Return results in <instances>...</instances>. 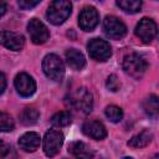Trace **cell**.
<instances>
[{
  "label": "cell",
  "instance_id": "4dcf8cb0",
  "mask_svg": "<svg viewBox=\"0 0 159 159\" xmlns=\"http://www.w3.org/2000/svg\"><path fill=\"white\" fill-rule=\"evenodd\" d=\"M158 37H159V34H158Z\"/></svg>",
  "mask_w": 159,
  "mask_h": 159
},
{
  "label": "cell",
  "instance_id": "4fadbf2b",
  "mask_svg": "<svg viewBox=\"0 0 159 159\" xmlns=\"http://www.w3.org/2000/svg\"><path fill=\"white\" fill-rule=\"evenodd\" d=\"M1 43L9 50L12 51H20L24 47L25 40L24 36L16 34V32H10V31H2L1 32Z\"/></svg>",
  "mask_w": 159,
  "mask_h": 159
},
{
  "label": "cell",
  "instance_id": "ffe728a7",
  "mask_svg": "<svg viewBox=\"0 0 159 159\" xmlns=\"http://www.w3.org/2000/svg\"><path fill=\"white\" fill-rule=\"evenodd\" d=\"M71 120H72V116H71V113H70L68 111L57 112V113H55V114L52 116V118H51L52 125L58 127V128L68 125V124L71 123Z\"/></svg>",
  "mask_w": 159,
  "mask_h": 159
},
{
  "label": "cell",
  "instance_id": "6da1fadb",
  "mask_svg": "<svg viewBox=\"0 0 159 159\" xmlns=\"http://www.w3.org/2000/svg\"><path fill=\"white\" fill-rule=\"evenodd\" d=\"M72 4L67 0H55L50 4L46 16L48 21L53 25H61L63 24L68 16L71 15Z\"/></svg>",
  "mask_w": 159,
  "mask_h": 159
},
{
  "label": "cell",
  "instance_id": "484cf974",
  "mask_svg": "<svg viewBox=\"0 0 159 159\" xmlns=\"http://www.w3.org/2000/svg\"><path fill=\"white\" fill-rule=\"evenodd\" d=\"M0 82H1L0 93H4V91H5V88H6V78H5V75H4V73L0 75Z\"/></svg>",
  "mask_w": 159,
  "mask_h": 159
},
{
  "label": "cell",
  "instance_id": "e0dca14e",
  "mask_svg": "<svg viewBox=\"0 0 159 159\" xmlns=\"http://www.w3.org/2000/svg\"><path fill=\"white\" fill-rule=\"evenodd\" d=\"M143 109L145 112L147 116L154 118L159 114V97L155 94H150L148 96L144 101H143Z\"/></svg>",
  "mask_w": 159,
  "mask_h": 159
},
{
  "label": "cell",
  "instance_id": "7c38bea8",
  "mask_svg": "<svg viewBox=\"0 0 159 159\" xmlns=\"http://www.w3.org/2000/svg\"><path fill=\"white\" fill-rule=\"evenodd\" d=\"M82 132L87 137L96 139V140H101V139H104L107 137L106 127L98 120H87L86 123H83Z\"/></svg>",
  "mask_w": 159,
  "mask_h": 159
},
{
  "label": "cell",
  "instance_id": "52a82bcc",
  "mask_svg": "<svg viewBox=\"0 0 159 159\" xmlns=\"http://www.w3.org/2000/svg\"><path fill=\"white\" fill-rule=\"evenodd\" d=\"M63 144V134L60 130L51 129L43 137V152L47 157H55Z\"/></svg>",
  "mask_w": 159,
  "mask_h": 159
},
{
  "label": "cell",
  "instance_id": "7402d4cb",
  "mask_svg": "<svg viewBox=\"0 0 159 159\" xmlns=\"http://www.w3.org/2000/svg\"><path fill=\"white\" fill-rule=\"evenodd\" d=\"M104 113H106V117H107L111 122H113V123L119 122V120L122 119V117H123V111H122V108H119L118 106H114V104L108 106V107L106 108Z\"/></svg>",
  "mask_w": 159,
  "mask_h": 159
},
{
  "label": "cell",
  "instance_id": "277c9868",
  "mask_svg": "<svg viewBox=\"0 0 159 159\" xmlns=\"http://www.w3.org/2000/svg\"><path fill=\"white\" fill-rule=\"evenodd\" d=\"M70 102L71 104L83 112V113H89L92 111V107H93V98H92V94L89 93V91L84 87H80L77 88L71 96H70Z\"/></svg>",
  "mask_w": 159,
  "mask_h": 159
},
{
  "label": "cell",
  "instance_id": "f1b7e54d",
  "mask_svg": "<svg viewBox=\"0 0 159 159\" xmlns=\"http://www.w3.org/2000/svg\"><path fill=\"white\" fill-rule=\"evenodd\" d=\"M150 159H159V153H157V154H154V155H153V157H152Z\"/></svg>",
  "mask_w": 159,
  "mask_h": 159
},
{
  "label": "cell",
  "instance_id": "f546056e",
  "mask_svg": "<svg viewBox=\"0 0 159 159\" xmlns=\"http://www.w3.org/2000/svg\"><path fill=\"white\" fill-rule=\"evenodd\" d=\"M123 159H133V158H130V157H124Z\"/></svg>",
  "mask_w": 159,
  "mask_h": 159
},
{
  "label": "cell",
  "instance_id": "83f0119b",
  "mask_svg": "<svg viewBox=\"0 0 159 159\" xmlns=\"http://www.w3.org/2000/svg\"><path fill=\"white\" fill-rule=\"evenodd\" d=\"M5 11H6V4L5 2H1L0 4V15L2 16L5 14Z\"/></svg>",
  "mask_w": 159,
  "mask_h": 159
},
{
  "label": "cell",
  "instance_id": "8fae6325",
  "mask_svg": "<svg viewBox=\"0 0 159 159\" xmlns=\"http://www.w3.org/2000/svg\"><path fill=\"white\" fill-rule=\"evenodd\" d=\"M15 88L17 91V93L22 97H30L35 93L36 91V83L34 81V78L27 75V73H19L15 77Z\"/></svg>",
  "mask_w": 159,
  "mask_h": 159
},
{
  "label": "cell",
  "instance_id": "44dd1931",
  "mask_svg": "<svg viewBox=\"0 0 159 159\" xmlns=\"http://www.w3.org/2000/svg\"><path fill=\"white\" fill-rule=\"evenodd\" d=\"M117 5L124 10L125 12L129 14H135L138 11H140L142 7V1L140 0H118Z\"/></svg>",
  "mask_w": 159,
  "mask_h": 159
},
{
  "label": "cell",
  "instance_id": "d6986e66",
  "mask_svg": "<svg viewBox=\"0 0 159 159\" xmlns=\"http://www.w3.org/2000/svg\"><path fill=\"white\" fill-rule=\"evenodd\" d=\"M20 117V120L22 124L25 125H32L37 122L39 117H40V113L37 109L32 108V107H26L21 111V113L19 114Z\"/></svg>",
  "mask_w": 159,
  "mask_h": 159
},
{
  "label": "cell",
  "instance_id": "2e32d148",
  "mask_svg": "<svg viewBox=\"0 0 159 159\" xmlns=\"http://www.w3.org/2000/svg\"><path fill=\"white\" fill-rule=\"evenodd\" d=\"M66 61L68 66L73 70H82L86 65V60L82 52H80L76 48H70L66 52Z\"/></svg>",
  "mask_w": 159,
  "mask_h": 159
},
{
  "label": "cell",
  "instance_id": "ac0fdd59",
  "mask_svg": "<svg viewBox=\"0 0 159 159\" xmlns=\"http://www.w3.org/2000/svg\"><path fill=\"white\" fill-rule=\"evenodd\" d=\"M152 140V133L148 130H142L140 133L133 135L129 140H128V145L132 148H143L145 145H148Z\"/></svg>",
  "mask_w": 159,
  "mask_h": 159
},
{
  "label": "cell",
  "instance_id": "5bb4252c",
  "mask_svg": "<svg viewBox=\"0 0 159 159\" xmlns=\"http://www.w3.org/2000/svg\"><path fill=\"white\" fill-rule=\"evenodd\" d=\"M40 142H41V138H40V135L37 133L27 132V133H25V134H22L20 137L19 145L25 152H35L40 147Z\"/></svg>",
  "mask_w": 159,
  "mask_h": 159
},
{
  "label": "cell",
  "instance_id": "9c48e42d",
  "mask_svg": "<svg viewBox=\"0 0 159 159\" xmlns=\"http://www.w3.org/2000/svg\"><path fill=\"white\" fill-rule=\"evenodd\" d=\"M99 21L97 10L93 6H86L82 9L78 16V25L83 31H92Z\"/></svg>",
  "mask_w": 159,
  "mask_h": 159
},
{
  "label": "cell",
  "instance_id": "30bf717a",
  "mask_svg": "<svg viewBox=\"0 0 159 159\" xmlns=\"http://www.w3.org/2000/svg\"><path fill=\"white\" fill-rule=\"evenodd\" d=\"M157 31L158 29L155 22L149 17H143L135 26V35L143 42H150L157 35Z\"/></svg>",
  "mask_w": 159,
  "mask_h": 159
},
{
  "label": "cell",
  "instance_id": "3957f363",
  "mask_svg": "<svg viewBox=\"0 0 159 159\" xmlns=\"http://www.w3.org/2000/svg\"><path fill=\"white\" fill-rule=\"evenodd\" d=\"M42 70L45 72V75L52 80V81H61L63 75H65V66L62 60L55 55V53H50L46 55L43 61H42Z\"/></svg>",
  "mask_w": 159,
  "mask_h": 159
},
{
  "label": "cell",
  "instance_id": "7a4b0ae2",
  "mask_svg": "<svg viewBox=\"0 0 159 159\" xmlns=\"http://www.w3.org/2000/svg\"><path fill=\"white\" fill-rule=\"evenodd\" d=\"M148 63L143 56L138 53H129L123 58V70L127 75L139 80L147 71Z\"/></svg>",
  "mask_w": 159,
  "mask_h": 159
},
{
  "label": "cell",
  "instance_id": "5b68a950",
  "mask_svg": "<svg viewBox=\"0 0 159 159\" xmlns=\"http://www.w3.org/2000/svg\"><path fill=\"white\" fill-rule=\"evenodd\" d=\"M87 50L93 60L101 62L107 61L112 55V48L109 43L102 39H92L87 45Z\"/></svg>",
  "mask_w": 159,
  "mask_h": 159
},
{
  "label": "cell",
  "instance_id": "4316f807",
  "mask_svg": "<svg viewBox=\"0 0 159 159\" xmlns=\"http://www.w3.org/2000/svg\"><path fill=\"white\" fill-rule=\"evenodd\" d=\"M9 145H6L4 142H1V153H0V157H1V159H4L5 158V155H6V153L9 152Z\"/></svg>",
  "mask_w": 159,
  "mask_h": 159
},
{
  "label": "cell",
  "instance_id": "d4e9b609",
  "mask_svg": "<svg viewBox=\"0 0 159 159\" xmlns=\"http://www.w3.org/2000/svg\"><path fill=\"white\" fill-rule=\"evenodd\" d=\"M39 4H40V0H20L19 1V6L24 10H29L31 7H35Z\"/></svg>",
  "mask_w": 159,
  "mask_h": 159
},
{
  "label": "cell",
  "instance_id": "ba28073f",
  "mask_svg": "<svg viewBox=\"0 0 159 159\" xmlns=\"http://www.w3.org/2000/svg\"><path fill=\"white\" fill-rule=\"evenodd\" d=\"M27 32L30 35V39L34 43L40 45L48 40L50 32L43 22H41L39 19H31L27 24Z\"/></svg>",
  "mask_w": 159,
  "mask_h": 159
},
{
  "label": "cell",
  "instance_id": "8992f818",
  "mask_svg": "<svg viewBox=\"0 0 159 159\" xmlns=\"http://www.w3.org/2000/svg\"><path fill=\"white\" fill-rule=\"evenodd\" d=\"M103 30L104 34L113 40H119L124 37L127 34V26L124 25V22L120 19L112 15L106 16V19L103 20Z\"/></svg>",
  "mask_w": 159,
  "mask_h": 159
},
{
  "label": "cell",
  "instance_id": "9a60e30c",
  "mask_svg": "<svg viewBox=\"0 0 159 159\" xmlns=\"http://www.w3.org/2000/svg\"><path fill=\"white\" fill-rule=\"evenodd\" d=\"M68 152L76 159H93V152L83 142H73L68 145Z\"/></svg>",
  "mask_w": 159,
  "mask_h": 159
},
{
  "label": "cell",
  "instance_id": "603a6c76",
  "mask_svg": "<svg viewBox=\"0 0 159 159\" xmlns=\"http://www.w3.org/2000/svg\"><path fill=\"white\" fill-rule=\"evenodd\" d=\"M0 129L1 132H10L14 129V119L5 112L0 113Z\"/></svg>",
  "mask_w": 159,
  "mask_h": 159
},
{
  "label": "cell",
  "instance_id": "cb8c5ba5",
  "mask_svg": "<svg viewBox=\"0 0 159 159\" xmlns=\"http://www.w3.org/2000/svg\"><path fill=\"white\" fill-rule=\"evenodd\" d=\"M106 86H107V88H108L109 91L116 92V91H118V89H119L120 83H119V81H118V78H117V76H116V75H111V76L107 78Z\"/></svg>",
  "mask_w": 159,
  "mask_h": 159
}]
</instances>
